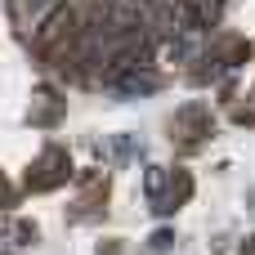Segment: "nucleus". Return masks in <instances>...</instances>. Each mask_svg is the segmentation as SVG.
I'll return each instance as SVG.
<instances>
[{"label":"nucleus","mask_w":255,"mask_h":255,"mask_svg":"<svg viewBox=\"0 0 255 255\" xmlns=\"http://www.w3.org/2000/svg\"><path fill=\"white\" fill-rule=\"evenodd\" d=\"M31 170H36V175H27V188L49 193V188H58V184L72 175V161H67V152H63V148H45V152H40V161H36Z\"/></svg>","instance_id":"1"},{"label":"nucleus","mask_w":255,"mask_h":255,"mask_svg":"<svg viewBox=\"0 0 255 255\" xmlns=\"http://www.w3.org/2000/svg\"><path fill=\"white\" fill-rule=\"evenodd\" d=\"M170 130L179 134V139H188V143H202L206 134H211V108L206 103H184L175 117H170ZM170 134V139H175Z\"/></svg>","instance_id":"2"},{"label":"nucleus","mask_w":255,"mask_h":255,"mask_svg":"<svg viewBox=\"0 0 255 255\" xmlns=\"http://www.w3.org/2000/svg\"><path fill=\"white\" fill-rule=\"evenodd\" d=\"M13 238H18V247H27V242H36V224H27V220H18V224H13Z\"/></svg>","instance_id":"3"},{"label":"nucleus","mask_w":255,"mask_h":255,"mask_svg":"<svg viewBox=\"0 0 255 255\" xmlns=\"http://www.w3.org/2000/svg\"><path fill=\"white\" fill-rule=\"evenodd\" d=\"M170 242H175L170 229H157V233H152V251H170Z\"/></svg>","instance_id":"4"},{"label":"nucleus","mask_w":255,"mask_h":255,"mask_svg":"<svg viewBox=\"0 0 255 255\" xmlns=\"http://www.w3.org/2000/svg\"><path fill=\"white\" fill-rule=\"evenodd\" d=\"M229 49H233V54H251V45H242V40H229ZM215 63L229 67V54H215Z\"/></svg>","instance_id":"5"},{"label":"nucleus","mask_w":255,"mask_h":255,"mask_svg":"<svg viewBox=\"0 0 255 255\" xmlns=\"http://www.w3.org/2000/svg\"><path fill=\"white\" fill-rule=\"evenodd\" d=\"M9 197H13V193H9V184H4V179H0V206H4V202H9Z\"/></svg>","instance_id":"6"},{"label":"nucleus","mask_w":255,"mask_h":255,"mask_svg":"<svg viewBox=\"0 0 255 255\" xmlns=\"http://www.w3.org/2000/svg\"><path fill=\"white\" fill-rule=\"evenodd\" d=\"M99 255H121V251L117 247H99Z\"/></svg>","instance_id":"7"}]
</instances>
